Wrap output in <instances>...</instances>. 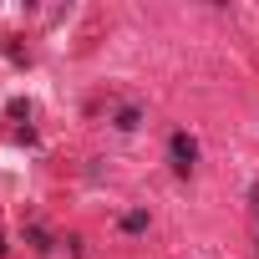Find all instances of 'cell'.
<instances>
[{
  "label": "cell",
  "instance_id": "cell-1",
  "mask_svg": "<svg viewBox=\"0 0 259 259\" xmlns=\"http://www.w3.org/2000/svg\"><path fill=\"white\" fill-rule=\"evenodd\" d=\"M168 153H173V168H178V173H188V168H193V153H198V148H193V138H188V133H173Z\"/></svg>",
  "mask_w": 259,
  "mask_h": 259
},
{
  "label": "cell",
  "instance_id": "cell-2",
  "mask_svg": "<svg viewBox=\"0 0 259 259\" xmlns=\"http://www.w3.org/2000/svg\"><path fill=\"white\" fill-rule=\"evenodd\" d=\"M249 219H254V249H259V183L249 188Z\"/></svg>",
  "mask_w": 259,
  "mask_h": 259
},
{
  "label": "cell",
  "instance_id": "cell-3",
  "mask_svg": "<svg viewBox=\"0 0 259 259\" xmlns=\"http://www.w3.org/2000/svg\"><path fill=\"white\" fill-rule=\"evenodd\" d=\"M117 127H122V133H127V127H138V107H122V112H117Z\"/></svg>",
  "mask_w": 259,
  "mask_h": 259
},
{
  "label": "cell",
  "instance_id": "cell-4",
  "mask_svg": "<svg viewBox=\"0 0 259 259\" xmlns=\"http://www.w3.org/2000/svg\"><path fill=\"white\" fill-rule=\"evenodd\" d=\"M122 229H127V234H138V229H148V213H127V219H122Z\"/></svg>",
  "mask_w": 259,
  "mask_h": 259
}]
</instances>
